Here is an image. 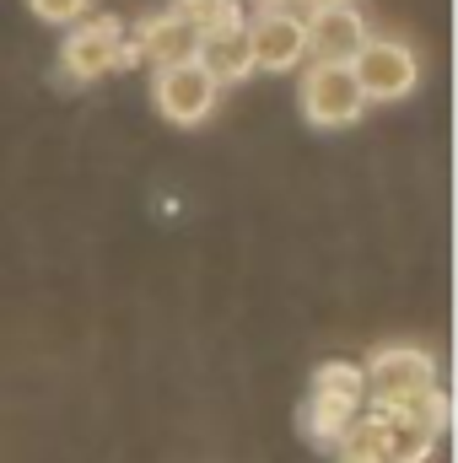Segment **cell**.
Wrapping results in <instances>:
<instances>
[{
    "mask_svg": "<svg viewBox=\"0 0 458 463\" xmlns=\"http://www.w3.org/2000/svg\"><path fill=\"white\" fill-rule=\"evenodd\" d=\"M340 463H426L437 448V431L405 410H377L372 415H356L335 437Z\"/></svg>",
    "mask_w": 458,
    "mask_h": 463,
    "instance_id": "1",
    "label": "cell"
},
{
    "mask_svg": "<svg viewBox=\"0 0 458 463\" xmlns=\"http://www.w3.org/2000/svg\"><path fill=\"white\" fill-rule=\"evenodd\" d=\"M253 5H286V0H253Z\"/></svg>",
    "mask_w": 458,
    "mask_h": 463,
    "instance_id": "15",
    "label": "cell"
},
{
    "mask_svg": "<svg viewBox=\"0 0 458 463\" xmlns=\"http://www.w3.org/2000/svg\"><path fill=\"white\" fill-rule=\"evenodd\" d=\"M302 27H308V54H313V60H350V54L367 43V22H361V11H356L350 0L313 11Z\"/></svg>",
    "mask_w": 458,
    "mask_h": 463,
    "instance_id": "10",
    "label": "cell"
},
{
    "mask_svg": "<svg viewBox=\"0 0 458 463\" xmlns=\"http://www.w3.org/2000/svg\"><path fill=\"white\" fill-rule=\"evenodd\" d=\"M129 65V38L114 16H98V22H71V38L60 49V71L65 81H103L109 71Z\"/></svg>",
    "mask_w": 458,
    "mask_h": 463,
    "instance_id": "6",
    "label": "cell"
},
{
    "mask_svg": "<svg viewBox=\"0 0 458 463\" xmlns=\"http://www.w3.org/2000/svg\"><path fill=\"white\" fill-rule=\"evenodd\" d=\"M367 109L356 76H350V60H313L308 76H302V114L319 129H350Z\"/></svg>",
    "mask_w": 458,
    "mask_h": 463,
    "instance_id": "5",
    "label": "cell"
},
{
    "mask_svg": "<svg viewBox=\"0 0 458 463\" xmlns=\"http://www.w3.org/2000/svg\"><path fill=\"white\" fill-rule=\"evenodd\" d=\"M243 33H248L253 71L286 76V71H297V65L308 60V27H302V16L286 11V5H259V16L243 22Z\"/></svg>",
    "mask_w": 458,
    "mask_h": 463,
    "instance_id": "7",
    "label": "cell"
},
{
    "mask_svg": "<svg viewBox=\"0 0 458 463\" xmlns=\"http://www.w3.org/2000/svg\"><path fill=\"white\" fill-rule=\"evenodd\" d=\"M297 5H308V11H324V5H340V0H297Z\"/></svg>",
    "mask_w": 458,
    "mask_h": 463,
    "instance_id": "14",
    "label": "cell"
},
{
    "mask_svg": "<svg viewBox=\"0 0 458 463\" xmlns=\"http://www.w3.org/2000/svg\"><path fill=\"white\" fill-rule=\"evenodd\" d=\"M27 5H33V16H38V22L71 27V22H81V16H87V5H92V0H27Z\"/></svg>",
    "mask_w": 458,
    "mask_h": 463,
    "instance_id": "13",
    "label": "cell"
},
{
    "mask_svg": "<svg viewBox=\"0 0 458 463\" xmlns=\"http://www.w3.org/2000/svg\"><path fill=\"white\" fill-rule=\"evenodd\" d=\"M200 54V33L184 11H162V16H146L135 43H129V60H146L151 71L162 65H178V60H195Z\"/></svg>",
    "mask_w": 458,
    "mask_h": 463,
    "instance_id": "9",
    "label": "cell"
},
{
    "mask_svg": "<svg viewBox=\"0 0 458 463\" xmlns=\"http://www.w3.org/2000/svg\"><path fill=\"white\" fill-rule=\"evenodd\" d=\"M178 11L195 22L200 38L227 33V27H243V5H237V0H178Z\"/></svg>",
    "mask_w": 458,
    "mask_h": 463,
    "instance_id": "12",
    "label": "cell"
},
{
    "mask_svg": "<svg viewBox=\"0 0 458 463\" xmlns=\"http://www.w3.org/2000/svg\"><path fill=\"white\" fill-rule=\"evenodd\" d=\"M367 404V383L356 361H324L313 372V399H308V431L313 442H335L345 426L361 415Z\"/></svg>",
    "mask_w": 458,
    "mask_h": 463,
    "instance_id": "4",
    "label": "cell"
},
{
    "mask_svg": "<svg viewBox=\"0 0 458 463\" xmlns=\"http://www.w3.org/2000/svg\"><path fill=\"white\" fill-rule=\"evenodd\" d=\"M361 383L377 410H399L437 388V361L421 345H388L372 355V366H361Z\"/></svg>",
    "mask_w": 458,
    "mask_h": 463,
    "instance_id": "3",
    "label": "cell"
},
{
    "mask_svg": "<svg viewBox=\"0 0 458 463\" xmlns=\"http://www.w3.org/2000/svg\"><path fill=\"white\" fill-rule=\"evenodd\" d=\"M195 60L216 76V87H232V81H248V76H253V54H248V33H243V27H227V33L200 38V54H195Z\"/></svg>",
    "mask_w": 458,
    "mask_h": 463,
    "instance_id": "11",
    "label": "cell"
},
{
    "mask_svg": "<svg viewBox=\"0 0 458 463\" xmlns=\"http://www.w3.org/2000/svg\"><path fill=\"white\" fill-rule=\"evenodd\" d=\"M350 76H356V87H361L367 103H399V98L415 92L421 60H415L410 43H399V38H372V33H367V43L350 54Z\"/></svg>",
    "mask_w": 458,
    "mask_h": 463,
    "instance_id": "2",
    "label": "cell"
},
{
    "mask_svg": "<svg viewBox=\"0 0 458 463\" xmlns=\"http://www.w3.org/2000/svg\"><path fill=\"white\" fill-rule=\"evenodd\" d=\"M151 98H157V114L167 118V124H200V118H211L222 87H216V76L200 60H178V65L157 71Z\"/></svg>",
    "mask_w": 458,
    "mask_h": 463,
    "instance_id": "8",
    "label": "cell"
}]
</instances>
